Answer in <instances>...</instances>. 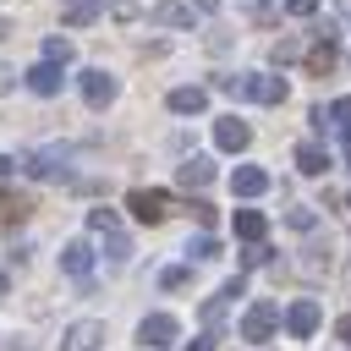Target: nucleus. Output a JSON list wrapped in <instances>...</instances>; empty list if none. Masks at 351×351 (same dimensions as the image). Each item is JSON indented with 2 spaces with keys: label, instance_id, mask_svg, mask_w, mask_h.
Segmentation results:
<instances>
[{
  "label": "nucleus",
  "instance_id": "f257e3e1",
  "mask_svg": "<svg viewBox=\"0 0 351 351\" xmlns=\"http://www.w3.org/2000/svg\"><path fill=\"white\" fill-rule=\"evenodd\" d=\"M219 93H241V99H258V104H285V77H263V71H247V77H214Z\"/></svg>",
  "mask_w": 351,
  "mask_h": 351
},
{
  "label": "nucleus",
  "instance_id": "f03ea898",
  "mask_svg": "<svg viewBox=\"0 0 351 351\" xmlns=\"http://www.w3.org/2000/svg\"><path fill=\"white\" fill-rule=\"evenodd\" d=\"M126 208H132L143 225H159V219L170 214V192H159V186H137V192L126 197Z\"/></svg>",
  "mask_w": 351,
  "mask_h": 351
},
{
  "label": "nucleus",
  "instance_id": "7ed1b4c3",
  "mask_svg": "<svg viewBox=\"0 0 351 351\" xmlns=\"http://www.w3.org/2000/svg\"><path fill=\"white\" fill-rule=\"evenodd\" d=\"M22 170L38 176V181H66V148H33L22 159Z\"/></svg>",
  "mask_w": 351,
  "mask_h": 351
},
{
  "label": "nucleus",
  "instance_id": "20e7f679",
  "mask_svg": "<svg viewBox=\"0 0 351 351\" xmlns=\"http://www.w3.org/2000/svg\"><path fill=\"white\" fill-rule=\"evenodd\" d=\"M176 335H181V324H176L170 313H148V318L137 324V340H143L148 351H165V346H170Z\"/></svg>",
  "mask_w": 351,
  "mask_h": 351
},
{
  "label": "nucleus",
  "instance_id": "39448f33",
  "mask_svg": "<svg viewBox=\"0 0 351 351\" xmlns=\"http://www.w3.org/2000/svg\"><path fill=\"white\" fill-rule=\"evenodd\" d=\"M274 324H280V307H274V302H252L247 318H241V340H269Z\"/></svg>",
  "mask_w": 351,
  "mask_h": 351
},
{
  "label": "nucleus",
  "instance_id": "423d86ee",
  "mask_svg": "<svg viewBox=\"0 0 351 351\" xmlns=\"http://www.w3.org/2000/svg\"><path fill=\"white\" fill-rule=\"evenodd\" d=\"M77 82H82V99H88L93 110H104V104L115 99V77H110L104 66H88V71H82Z\"/></svg>",
  "mask_w": 351,
  "mask_h": 351
},
{
  "label": "nucleus",
  "instance_id": "0eeeda50",
  "mask_svg": "<svg viewBox=\"0 0 351 351\" xmlns=\"http://www.w3.org/2000/svg\"><path fill=\"white\" fill-rule=\"evenodd\" d=\"M99 346H104V324L99 318H77L66 329V340H60V351H99Z\"/></svg>",
  "mask_w": 351,
  "mask_h": 351
},
{
  "label": "nucleus",
  "instance_id": "6e6552de",
  "mask_svg": "<svg viewBox=\"0 0 351 351\" xmlns=\"http://www.w3.org/2000/svg\"><path fill=\"white\" fill-rule=\"evenodd\" d=\"M313 38H318V44L307 49V71H313V77H329V71H335V60H340L335 33H313Z\"/></svg>",
  "mask_w": 351,
  "mask_h": 351
},
{
  "label": "nucleus",
  "instance_id": "1a4fd4ad",
  "mask_svg": "<svg viewBox=\"0 0 351 351\" xmlns=\"http://www.w3.org/2000/svg\"><path fill=\"white\" fill-rule=\"evenodd\" d=\"M214 143H219L225 154H241V148L252 143V126H247V121H236V115H225V121L214 126Z\"/></svg>",
  "mask_w": 351,
  "mask_h": 351
},
{
  "label": "nucleus",
  "instance_id": "9d476101",
  "mask_svg": "<svg viewBox=\"0 0 351 351\" xmlns=\"http://www.w3.org/2000/svg\"><path fill=\"white\" fill-rule=\"evenodd\" d=\"M285 329H291L296 340H307V335L318 329V302H313V296H302V302H291V313H285Z\"/></svg>",
  "mask_w": 351,
  "mask_h": 351
},
{
  "label": "nucleus",
  "instance_id": "9b49d317",
  "mask_svg": "<svg viewBox=\"0 0 351 351\" xmlns=\"http://www.w3.org/2000/svg\"><path fill=\"white\" fill-rule=\"evenodd\" d=\"M60 82H66V77H60V60H38V66L27 71V88H33V93H44V99H49V93H60Z\"/></svg>",
  "mask_w": 351,
  "mask_h": 351
},
{
  "label": "nucleus",
  "instance_id": "f8f14e48",
  "mask_svg": "<svg viewBox=\"0 0 351 351\" xmlns=\"http://www.w3.org/2000/svg\"><path fill=\"white\" fill-rule=\"evenodd\" d=\"M176 181L186 186V192H197V186H208L214 181V159H203V154H192L181 170H176Z\"/></svg>",
  "mask_w": 351,
  "mask_h": 351
},
{
  "label": "nucleus",
  "instance_id": "ddd939ff",
  "mask_svg": "<svg viewBox=\"0 0 351 351\" xmlns=\"http://www.w3.org/2000/svg\"><path fill=\"white\" fill-rule=\"evenodd\" d=\"M60 269H66V274H77V280H82V274H88V269H93V247H88V241H82V236H77V241H66V247H60Z\"/></svg>",
  "mask_w": 351,
  "mask_h": 351
},
{
  "label": "nucleus",
  "instance_id": "4468645a",
  "mask_svg": "<svg viewBox=\"0 0 351 351\" xmlns=\"http://www.w3.org/2000/svg\"><path fill=\"white\" fill-rule=\"evenodd\" d=\"M148 22H159V27H192V5H181V0H159V5L148 11Z\"/></svg>",
  "mask_w": 351,
  "mask_h": 351
},
{
  "label": "nucleus",
  "instance_id": "2eb2a0df",
  "mask_svg": "<svg viewBox=\"0 0 351 351\" xmlns=\"http://www.w3.org/2000/svg\"><path fill=\"white\" fill-rule=\"evenodd\" d=\"M230 192H241V197H258V192H269V170H258V165H241V170L230 176Z\"/></svg>",
  "mask_w": 351,
  "mask_h": 351
},
{
  "label": "nucleus",
  "instance_id": "dca6fc26",
  "mask_svg": "<svg viewBox=\"0 0 351 351\" xmlns=\"http://www.w3.org/2000/svg\"><path fill=\"white\" fill-rule=\"evenodd\" d=\"M99 11H104V0H60V22L66 27H88Z\"/></svg>",
  "mask_w": 351,
  "mask_h": 351
},
{
  "label": "nucleus",
  "instance_id": "f3484780",
  "mask_svg": "<svg viewBox=\"0 0 351 351\" xmlns=\"http://www.w3.org/2000/svg\"><path fill=\"white\" fill-rule=\"evenodd\" d=\"M165 104H170L176 115H197V110L208 104V93H203V88H170V99H165Z\"/></svg>",
  "mask_w": 351,
  "mask_h": 351
},
{
  "label": "nucleus",
  "instance_id": "a211bd4d",
  "mask_svg": "<svg viewBox=\"0 0 351 351\" xmlns=\"http://www.w3.org/2000/svg\"><path fill=\"white\" fill-rule=\"evenodd\" d=\"M296 170H302V176H324V170H329V154H324L318 143H296Z\"/></svg>",
  "mask_w": 351,
  "mask_h": 351
},
{
  "label": "nucleus",
  "instance_id": "6ab92c4d",
  "mask_svg": "<svg viewBox=\"0 0 351 351\" xmlns=\"http://www.w3.org/2000/svg\"><path fill=\"white\" fill-rule=\"evenodd\" d=\"M27 214H33V197H27V192H0V219H5V225L27 219Z\"/></svg>",
  "mask_w": 351,
  "mask_h": 351
},
{
  "label": "nucleus",
  "instance_id": "aec40b11",
  "mask_svg": "<svg viewBox=\"0 0 351 351\" xmlns=\"http://www.w3.org/2000/svg\"><path fill=\"white\" fill-rule=\"evenodd\" d=\"M263 230H269V219H263L258 208H241V214H236V236H241V241H263Z\"/></svg>",
  "mask_w": 351,
  "mask_h": 351
},
{
  "label": "nucleus",
  "instance_id": "412c9836",
  "mask_svg": "<svg viewBox=\"0 0 351 351\" xmlns=\"http://www.w3.org/2000/svg\"><path fill=\"white\" fill-rule=\"evenodd\" d=\"M313 121H318V126H335V132H346V126H351V99H335L329 110H313Z\"/></svg>",
  "mask_w": 351,
  "mask_h": 351
},
{
  "label": "nucleus",
  "instance_id": "4be33fe9",
  "mask_svg": "<svg viewBox=\"0 0 351 351\" xmlns=\"http://www.w3.org/2000/svg\"><path fill=\"white\" fill-rule=\"evenodd\" d=\"M186 252H192L197 263H214V258H219V241H214V236H197V241H192Z\"/></svg>",
  "mask_w": 351,
  "mask_h": 351
},
{
  "label": "nucleus",
  "instance_id": "5701e85b",
  "mask_svg": "<svg viewBox=\"0 0 351 351\" xmlns=\"http://www.w3.org/2000/svg\"><path fill=\"white\" fill-rule=\"evenodd\" d=\"M44 60H60V66H66V60H71V38H60V33H55V38L44 44Z\"/></svg>",
  "mask_w": 351,
  "mask_h": 351
},
{
  "label": "nucleus",
  "instance_id": "b1692460",
  "mask_svg": "<svg viewBox=\"0 0 351 351\" xmlns=\"http://www.w3.org/2000/svg\"><path fill=\"white\" fill-rule=\"evenodd\" d=\"M186 280H192V269H186V263H176V269H165V274H159V285H165V291H181Z\"/></svg>",
  "mask_w": 351,
  "mask_h": 351
},
{
  "label": "nucleus",
  "instance_id": "393cba45",
  "mask_svg": "<svg viewBox=\"0 0 351 351\" xmlns=\"http://www.w3.org/2000/svg\"><path fill=\"white\" fill-rule=\"evenodd\" d=\"M88 225H93V230H115V208H93Z\"/></svg>",
  "mask_w": 351,
  "mask_h": 351
},
{
  "label": "nucleus",
  "instance_id": "a878e982",
  "mask_svg": "<svg viewBox=\"0 0 351 351\" xmlns=\"http://www.w3.org/2000/svg\"><path fill=\"white\" fill-rule=\"evenodd\" d=\"M296 55H302L296 38H280V44H274V60H296Z\"/></svg>",
  "mask_w": 351,
  "mask_h": 351
},
{
  "label": "nucleus",
  "instance_id": "bb28decb",
  "mask_svg": "<svg viewBox=\"0 0 351 351\" xmlns=\"http://www.w3.org/2000/svg\"><path fill=\"white\" fill-rule=\"evenodd\" d=\"M241 11H247V16H258V22H263V16H269V11H274V0H241Z\"/></svg>",
  "mask_w": 351,
  "mask_h": 351
},
{
  "label": "nucleus",
  "instance_id": "cd10ccee",
  "mask_svg": "<svg viewBox=\"0 0 351 351\" xmlns=\"http://www.w3.org/2000/svg\"><path fill=\"white\" fill-rule=\"evenodd\" d=\"M285 11H291V16H313V11H318V0H285Z\"/></svg>",
  "mask_w": 351,
  "mask_h": 351
},
{
  "label": "nucleus",
  "instance_id": "c85d7f7f",
  "mask_svg": "<svg viewBox=\"0 0 351 351\" xmlns=\"http://www.w3.org/2000/svg\"><path fill=\"white\" fill-rule=\"evenodd\" d=\"M110 16H115V22H121V27H126V22H137V5H126V0H121V5H115V11H110Z\"/></svg>",
  "mask_w": 351,
  "mask_h": 351
},
{
  "label": "nucleus",
  "instance_id": "c756f323",
  "mask_svg": "<svg viewBox=\"0 0 351 351\" xmlns=\"http://www.w3.org/2000/svg\"><path fill=\"white\" fill-rule=\"evenodd\" d=\"M192 214H197V225H214V203H203V197H197V203H192Z\"/></svg>",
  "mask_w": 351,
  "mask_h": 351
},
{
  "label": "nucleus",
  "instance_id": "7c9ffc66",
  "mask_svg": "<svg viewBox=\"0 0 351 351\" xmlns=\"http://www.w3.org/2000/svg\"><path fill=\"white\" fill-rule=\"evenodd\" d=\"M291 225L296 230H313V208H291Z\"/></svg>",
  "mask_w": 351,
  "mask_h": 351
},
{
  "label": "nucleus",
  "instance_id": "2f4dec72",
  "mask_svg": "<svg viewBox=\"0 0 351 351\" xmlns=\"http://www.w3.org/2000/svg\"><path fill=\"white\" fill-rule=\"evenodd\" d=\"M269 258H274V252H269L263 241H252V247H247V263H269Z\"/></svg>",
  "mask_w": 351,
  "mask_h": 351
},
{
  "label": "nucleus",
  "instance_id": "473e14b6",
  "mask_svg": "<svg viewBox=\"0 0 351 351\" xmlns=\"http://www.w3.org/2000/svg\"><path fill=\"white\" fill-rule=\"evenodd\" d=\"M335 335H340V340L351 346V313H346V318H335Z\"/></svg>",
  "mask_w": 351,
  "mask_h": 351
},
{
  "label": "nucleus",
  "instance_id": "72a5a7b5",
  "mask_svg": "<svg viewBox=\"0 0 351 351\" xmlns=\"http://www.w3.org/2000/svg\"><path fill=\"white\" fill-rule=\"evenodd\" d=\"M11 77H16V71H5V66H0V93H5V88H11Z\"/></svg>",
  "mask_w": 351,
  "mask_h": 351
},
{
  "label": "nucleus",
  "instance_id": "f704fd0d",
  "mask_svg": "<svg viewBox=\"0 0 351 351\" xmlns=\"http://www.w3.org/2000/svg\"><path fill=\"white\" fill-rule=\"evenodd\" d=\"M186 351H214V346H208V335H203V340H192V346H186Z\"/></svg>",
  "mask_w": 351,
  "mask_h": 351
},
{
  "label": "nucleus",
  "instance_id": "c9c22d12",
  "mask_svg": "<svg viewBox=\"0 0 351 351\" xmlns=\"http://www.w3.org/2000/svg\"><path fill=\"white\" fill-rule=\"evenodd\" d=\"M197 11H219V0H197Z\"/></svg>",
  "mask_w": 351,
  "mask_h": 351
},
{
  "label": "nucleus",
  "instance_id": "e433bc0d",
  "mask_svg": "<svg viewBox=\"0 0 351 351\" xmlns=\"http://www.w3.org/2000/svg\"><path fill=\"white\" fill-rule=\"evenodd\" d=\"M11 165H16V159H5V154H0V176H11Z\"/></svg>",
  "mask_w": 351,
  "mask_h": 351
},
{
  "label": "nucleus",
  "instance_id": "4c0bfd02",
  "mask_svg": "<svg viewBox=\"0 0 351 351\" xmlns=\"http://www.w3.org/2000/svg\"><path fill=\"white\" fill-rule=\"evenodd\" d=\"M346 159H351V126H346Z\"/></svg>",
  "mask_w": 351,
  "mask_h": 351
},
{
  "label": "nucleus",
  "instance_id": "58836bf2",
  "mask_svg": "<svg viewBox=\"0 0 351 351\" xmlns=\"http://www.w3.org/2000/svg\"><path fill=\"white\" fill-rule=\"evenodd\" d=\"M0 302H5V274H0Z\"/></svg>",
  "mask_w": 351,
  "mask_h": 351
}]
</instances>
